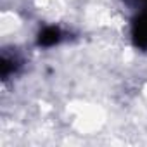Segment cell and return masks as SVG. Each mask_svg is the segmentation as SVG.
Listing matches in <instances>:
<instances>
[{
    "instance_id": "6da1fadb",
    "label": "cell",
    "mask_w": 147,
    "mask_h": 147,
    "mask_svg": "<svg viewBox=\"0 0 147 147\" xmlns=\"http://www.w3.org/2000/svg\"><path fill=\"white\" fill-rule=\"evenodd\" d=\"M133 42L140 49H147V11H144L138 18H135L131 26Z\"/></svg>"
},
{
    "instance_id": "7a4b0ae2",
    "label": "cell",
    "mask_w": 147,
    "mask_h": 147,
    "mask_svg": "<svg viewBox=\"0 0 147 147\" xmlns=\"http://www.w3.org/2000/svg\"><path fill=\"white\" fill-rule=\"evenodd\" d=\"M59 40H61V31L54 26H49V28L42 30L40 35H38V45H42V47H52Z\"/></svg>"
},
{
    "instance_id": "3957f363",
    "label": "cell",
    "mask_w": 147,
    "mask_h": 147,
    "mask_svg": "<svg viewBox=\"0 0 147 147\" xmlns=\"http://www.w3.org/2000/svg\"><path fill=\"white\" fill-rule=\"evenodd\" d=\"M0 69H2V76L4 78H7L9 75H11V73L16 69V62L14 61H9V59H2V61H0Z\"/></svg>"
}]
</instances>
